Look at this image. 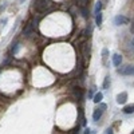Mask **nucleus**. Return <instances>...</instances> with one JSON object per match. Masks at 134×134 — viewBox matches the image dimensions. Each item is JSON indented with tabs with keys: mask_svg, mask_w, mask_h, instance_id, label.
Listing matches in <instances>:
<instances>
[{
	"mask_svg": "<svg viewBox=\"0 0 134 134\" xmlns=\"http://www.w3.org/2000/svg\"><path fill=\"white\" fill-rule=\"evenodd\" d=\"M106 107H107V106H106L105 103H100V105H99V109H100V110H103V111L106 110Z\"/></svg>",
	"mask_w": 134,
	"mask_h": 134,
	"instance_id": "aec40b11",
	"label": "nucleus"
},
{
	"mask_svg": "<svg viewBox=\"0 0 134 134\" xmlns=\"http://www.w3.org/2000/svg\"><path fill=\"white\" fill-rule=\"evenodd\" d=\"M121 63H122V57L119 54H114L113 55V64L118 67V66H121Z\"/></svg>",
	"mask_w": 134,
	"mask_h": 134,
	"instance_id": "39448f33",
	"label": "nucleus"
},
{
	"mask_svg": "<svg viewBox=\"0 0 134 134\" xmlns=\"http://www.w3.org/2000/svg\"><path fill=\"white\" fill-rule=\"evenodd\" d=\"M91 31H93V28H91V24H88V27H87V35H88V36H90Z\"/></svg>",
	"mask_w": 134,
	"mask_h": 134,
	"instance_id": "6ab92c4d",
	"label": "nucleus"
},
{
	"mask_svg": "<svg viewBox=\"0 0 134 134\" xmlns=\"http://www.w3.org/2000/svg\"><path fill=\"white\" fill-rule=\"evenodd\" d=\"M109 86H110V76L107 75L103 81V88H109Z\"/></svg>",
	"mask_w": 134,
	"mask_h": 134,
	"instance_id": "4468645a",
	"label": "nucleus"
},
{
	"mask_svg": "<svg viewBox=\"0 0 134 134\" xmlns=\"http://www.w3.org/2000/svg\"><path fill=\"white\" fill-rule=\"evenodd\" d=\"M118 74L122 75H134V64H127L125 67L118 69Z\"/></svg>",
	"mask_w": 134,
	"mask_h": 134,
	"instance_id": "f03ea898",
	"label": "nucleus"
},
{
	"mask_svg": "<svg viewBox=\"0 0 134 134\" xmlns=\"http://www.w3.org/2000/svg\"><path fill=\"white\" fill-rule=\"evenodd\" d=\"M50 0H35V4H34V8H35L36 12H44L48 7H50Z\"/></svg>",
	"mask_w": 134,
	"mask_h": 134,
	"instance_id": "f257e3e1",
	"label": "nucleus"
},
{
	"mask_svg": "<svg viewBox=\"0 0 134 134\" xmlns=\"http://www.w3.org/2000/svg\"><path fill=\"white\" fill-rule=\"evenodd\" d=\"M90 131H91L90 129H86V130H85V134H90Z\"/></svg>",
	"mask_w": 134,
	"mask_h": 134,
	"instance_id": "4be33fe9",
	"label": "nucleus"
},
{
	"mask_svg": "<svg viewBox=\"0 0 134 134\" xmlns=\"http://www.w3.org/2000/svg\"><path fill=\"white\" fill-rule=\"evenodd\" d=\"M21 2H24V0H21Z\"/></svg>",
	"mask_w": 134,
	"mask_h": 134,
	"instance_id": "a878e982",
	"label": "nucleus"
},
{
	"mask_svg": "<svg viewBox=\"0 0 134 134\" xmlns=\"http://www.w3.org/2000/svg\"><path fill=\"white\" fill-rule=\"evenodd\" d=\"M107 57H109V50H107V48H103V50H102V63H103V64H106Z\"/></svg>",
	"mask_w": 134,
	"mask_h": 134,
	"instance_id": "1a4fd4ad",
	"label": "nucleus"
},
{
	"mask_svg": "<svg viewBox=\"0 0 134 134\" xmlns=\"http://www.w3.org/2000/svg\"><path fill=\"white\" fill-rule=\"evenodd\" d=\"M114 131H113V129H106V131H105V134H113Z\"/></svg>",
	"mask_w": 134,
	"mask_h": 134,
	"instance_id": "412c9836",
	"label": "nucleus"
},
{
	"mask_svg": "<svg viewBox=\"0 0 134 134\" xmlns=\"http://www.w3.org/2000/svg\"><path fill=\"white\" fill-rule=\"evenodd\" d=\"M102 99H103V94H102V93H97V94L93 97L94 103H99V102H102Z\"/></svg>",
	"mask_w": 134,
	"mask_h": 134,
	"instance_id": "0eeeda50",
	"label": "nucleus"
},
{
	"mask_svg": "<svg viewBox=\"0 0 134 134\" xmlns=\"http://www.w3.org/2000/svg\"><path fill=\"white\" fill-rule=\"evenodd\" d=\"M79 130H81V127H79V125H78V127H75L71 134H79Z\"/></svg>",
	"mask_w": 134,
	"mask_h": 134,
	"instance_id": "f3484780",
	"label": "nucleus"
},
{
	"mask_svg": "<svg viewBox=\"0 0 134 134\" xmlns=\"http://www.w3.org/2000/svg\"><path fill=\"white\" fill-rule=\"evenodd\" d=\"M124 113L125 114H133L134 113V105H129L124 107Z\"/></svg>",
	"mask_w": 134,
	"mask_h": 134,
	"instance_id": "6e6552de",
	"label": "nucleus"
},
{
	"mask_svg": "<svg viewBox=\"0 0 134 134\" xmlns=\"http://www.w3.org/2000/svg\"><path fill=\"white\" fill-rule=\"evenodd\" d=\"M32 31V23H28L27 24V27H26V30H24V35H30V32Z\"/></svg>",
	"mask_w": 134,
	"mask_h": 134,
	"instance_id": "ddd939ff",
	"label": "nucleus"
},
{
	"mask_svg": "<svg viewBox=\"0 0 134 134\" xmlns=\"http://www.w3.org/2000/svg\"><path fill=\"white\" fill-rule=\"evenodd\" d=\"M87 2H88V0H78V3H79V5H81V7H86Z\"/></svg>",
	"mask_w": 134,
	"mask_h": 134,
	"instance_id": "2eb2a0df",
	"label": "nucleus"
},
{
	"mask_svg": "<svg viewBox=\"0 0 134 134\" xmlns=\"http://www.w3.org/2000/svg\"><path fill=\"white\" fill-rule=\"evenodd\" d=\"M102 113H103V110H100L99 107H98V109H95V110H94V114H93L94 121H99V119H100V117H102Z\"/></svg>",
	"mask_w": 134,
	"mask_h": 134,
	"instance_id": "423d86ee",
	"label": "nucleus"
},
{
	"mask_svg": "<svg viewBox=\"0 0 134 134\" xmlns=\"http://www.w3.org/2000/svg\"><path fill=\"white\" fill-rule=\"evenodd\" d=\"M0 72H2V69H0Z\"/></svg>",
	"mask_w": 134,
	"mask_h": 134,
	"instance_id": "b1692460",
	"label": "nucleus"
},
{
	"mask_svg": "<svg viewBox=\"0 0 134 134\" xmlns=\"http://www.w3.org/2000/svg\"><path fill=\"white\" fill-rule=\"evenodd\" d=\"M126 100H127V93H126V91H124V93H121V94L117 95V102H118L119 105L126 103Z\"/></svg>",
	"mask_w": 134,
	"mask_h": 134,
	"instance_id": "20e7f679",
	"label": "nucleus"
},
{
	"mask_svg": "<svg viewBox=\"0 0 134 134\" xmlns=\"http://www.w3.org/2000/svg\"><path fill=\"white\" fill-rule=\"evenodd\" d=\"M95 24H97V26L102 24V14H100V12L95 15Z\"/></svg>",
	"mask_w": 134,
	"mask_h": 134,
	"instance_id": "9b49d317",
	"label": "nucleus"
},
{
	"mask_svg": "<svg viewBox=\"0 0 134 134\" xmlns=\"http://www.w3.org/2000/svg\"><path fill=\"white\" fill-rule=\"evenodd\" d=\"M82 54H83V57L87 59L88 58V50H87V44H83L82 46Z\"/></svg>",
	"mask_w": 134,
	"mask_h": 134,
	"instance_id": "f8f14e48",
	"label": "nucleus"
},
{
	"mask_svg": "<svg viewBox=\"0 0 134 134\" xmlns=\"http://www.w3.org/2000/svg\"><path fill=\"white\" fill-rule=\"evenodd\" d=\"M11 51H12V54H16L19 51V44H14V47H12V50H11Z\"/></svg>",
	"mask_w": 134,
	"mask_h": 134,
	"instance_id": "dca6fc26",
	"label": "nucleus"
},
{
	"mask_svg": "<svg viewBox=\"0 0 134 134\" xmlns=\"http://www.w3.org/2000/svg\"><path fill=\"white\" fill-rule=\"evenodd\" d=\"M131 134H134V131H133V133H131Z\"/></svg>",
	"mask_w": 134,
	"mask_h": 134,
	"instance_id": "393cba45",
	"label": "nucleus"
},
{
	"mask_svg": "<svg viewBox=\"0 0 134 134\" xmlns=\"http://www.w3.org/2000/svg\"><path fill=\"white\" fill-rule=\"evenodd\" d=\"M129 18L124 16V15H117L114 18V24L115 26H125V24H129Z\"/></svg>",
	"mask_w": 134,
	"mask_h": 134,
	"instance_id": "7ed1b4c3",
	"label": "nucleus"
},
{
	"mask_svg": "<svg viewBox=\"0 0 134 134\" xmlns=\"http://www.w3.org/2000/svg\"><path fill=\"white\" fill-rule=\"evenodd\" d=\"M131 48H134V39L131 40Z\"/></svg>",
	"mask_w": 134,
	"mask_h": 134,
	"instance_id": "5701e85b",
	"label": "nucleus"
},
{
	"mask_svg": "<svg viewBox=\"0 0 134 134\" xmlns=\"http://www.w3.org/2000/svg\"><path fill=\"white\" fill-rule=\"evenodd\" d=\"M82 15H83V18H87V9L85 7H82Z\"/></svg>",
	"mask_w": 134,
	"mask_h": 134,
	"instance_id": "a211bd4d",
	"label": "nucleus"
},
{
	"mask_svg": "<svg viewBox=\"0 0 134 134\" xmlns=\"http://www.w3.org/2000/svg\"><path fill=\"white\" fill-rule=\"evenodd\" d=\"M100 9H102V2H97L95 8H94V15L99 14V12H100Z\"/></svg>",
	"mask_w": 134,
	"mask_h": 134,
	"instance_id": "9d476101",
	"label": "nucleus"
}]
</instances>
